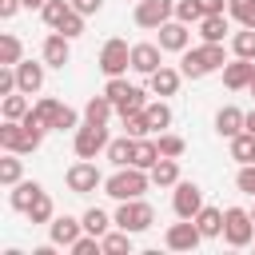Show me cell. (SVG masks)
<instances>
[{"instance_id":"4dcf8cb0","label":"cell","mask_w":255,"mask_h":255,"mask_svg":"<svg viewBox=\"0 0 255 255\" xmlns=\"http://www.w3.org/2000/svg\"><path fill=\"white\" fill-rule=\"evenodd\" d=\"M100 243H104V255H131V231H124V227L108 231Z\"/></svg>"},{"instance_id":"4316f807","label":"cell","mask_w":255,"mask_h":255,"mask_svg":"<svg viewBox=\"0 0 255 255\" xmlns=\"http://www.w3.org/2000/svg\"><path fill=\"white\" fill-rule=\"evenodd\" d=\"M155 159H159V143L155 139H135V155H131V167H143V171H151L155 167Z\"/></svg>"},{"instance_id":"836d02e7","label":"cell","mask_w":255,"mask_h":255,"mask_svg":"<svg viewBox=\"0 0 255 255\" xmlns=\"http://www.w3.org/2000/svg\"><path fill=\"white\" fill-rule=\"evenodd\" d=\"M20 56H24V44H20V36L4 32V36H0V64H20Z\"/></svg>"},{"instance_id":"5b68a950","label":"cell","mask_w":255,"mask_h":255,"mask_svg":"<svg viewBox=\"0 0 255 255\" xmlns=\"http://www.w3.org/2000/svg\"><path fill=\"white\" fill-rule=\"evenodd\" d=\"M112 219H116V227L139 235V231H147V227L155 223V211H151V203H143V199H120V207H116Z\"/></svg>"},{"instance_id":"277c9868","label":"cell","mask_w":255,"mask_h":255,"mask_svg":"<svg viewBox=\"0 0 255 255\" xmlns=\"http://www.w3.org/2000/svg\"><path fill=\"white\" fill-rule=\"evenodd\" d=\"M104 96L116 104V112H120V116H128V112H143V108H147V100H143V88L128 84L124 76H108V88H104Z\"/></svg>"},{"instance_id":"c3c4849f","label":"cell","mask_w":255,"mask_h":255,"mask_svg":"<svg viewBox=\"0 0 255 255\" xmlns=\"http://www.w3.org/2000/svg\"><path fill=\"white\" fill-rule=\"evenodd\" d=\"M72 8H76V12H84V16H96V12L104 8V0H72Z\"/></svg>"},{"instance_id":"603a6c76","label":"cell","mask_w":255,"mask_h":255,"mask_svg":"<svg viewBox=\"0 0 255 255\" xmlns=\"http://www.w3.org/2000/svg\"><path fill=\"white\" fill-rule=\"evenodd\" d=\"M44 187L36 183V179H20V183H12V195H8V203L16 207V211H28L32 203H36V195H40Z\"/></svg>"},{"instance_id":"8fae6325","label":"cell","mask_w":255,"mask_h":255,"mask_svg":"<svg viewBox=\"0 0 255 255\" xmlns=\"http://www.w3.org/2000/svg\"><path fill=\"white\" fill-rule=\"evenodd\" d=\"M64 179H68V187H72L76 195H88V191H96V187L104 183V175H100V167H96L92 159H80V163H72Z\"/></svg>"},{"instance_id":"44dd1931","label":"cell","mask_w":255,"mask_h":255,"mask_svg":"<svg viewBox=\"0 0 255 255\" xmlns=\"http://www.w3.org/2000/svg\"><path fill=\"white\" fill-rule=\"evenodd\" d=\"M104 155H108V163H116V167H131V155H135V135H128V131H124L120 139H112V143H108V151H104Z\"/></svg>"},{"instance_id":"1f68e13d","label":"cell","mask_w":255,"mask_h":255,"mask_svg":"<svg viewBox=\"0 0 255 255\" xmlns=\"http://www.w3.org/2000/svg\"><path fill=\"white\" fill-rule=\"evenodd\" d=\"M68 12H72V0H48V4L40 8V16H44V24H48L52 32H56V28L64 24V16H68Z\"/></svg>"},{"instance_id":"52a82bcc","label":"cell","mask_w":255,"mask_h":255,"mask_svg":"<svg viewBox=\"0 0 255 255\" xmlns=\"http://www.w3.org/2000/svg\"><path fill=\"white\" fill-rule=\"evenodd\" d=\"M108 128L104 124H84V128H76V139H72V147H76V155L80 159H96L100 151H108Z\"/></svg>"},{"instance_id":"83f0119b","label":"cell","mask_w":255,"mask_h":255,"mask_svg":"<svg viewBox=\"0 0 255 255\" xmlns=\"http://www.w3.org/2000/svg\"><path fill=\"white\" fill-rule=\"evenodd\" d=\"M0 112H4V120H24V116L32 112V104H28V92H12V96H4Z\"/></svg>"},{"instance_id":"6da1fadb","label":"cell","mask_w":255,"mask_h":255,"mask_svg":"<svg viewBox=\"0 0 255 255\" xmlns=\"http://www.w3.org/2000/svg\"><path fill=\"white\" fill-rule=\"evenodd\" d=\"M223 64H227L223 44H207V40H203L199 48L179 52V72L191 76V80H203V76H211V72H223Z\"/></svg>"},{"instance_id":"7dc6e473","label":"cell","mask_w":255,"mask_h":255,"mask_svg":"<svg viewBox=\"0 0 255 255\" xmlns=\"http://www.w3.org/2000/svg\"><path fill=\"white\" fill-rule=\"evenodd\" d=\"M199 8H203V16H223L227 0H199Z\"/></svg>"},{"instance_id":"d590c367","label":"cell","mask_w":255,"mask_h":255,"mask_svg":"<svg viewBox=\"0 0 255 255\" xmlns=\"http://www.w3.org/2000/svg\"><path fill=\"white\" fill-rule=\"evenodd\" d=\"M227 16H235L243 28H255V0H227Z\"/></svg>"},{"instance_id":"ab89813d","label":"cell","mask_w":255,"mask_h":255,"mask_svg":"<svg viewBox=\"0 0 255 255\" xmlns=\"http://www.w3.org/2000/svg\"><path fill=\"white\" fill-rule=\"evenodd\" d=\"M155 143H159V155H167V159H179V155L187 151V143H183L179 135H171V131H159Z\"/></svg>"},{"instance_id":"816d5d0a","label":"cell","mask_w":255,"mask_h":255,"mask_svg":"<svg viewBox=\"0 0 255 255\" xmlns=\"http://www.w3.org/2000/svg\"><path fill=\"white\" fill-rule=\"evenodd\" d=\"M48 0H24V8H44Z\"/></svg>"},{"instance_id":"f5cc1de1","label":"cell","mask_w":255,"mask_h":255,"mask_svg":"<svg viewBox=\"0 0 255 255\" xmlns=\"http://www.w3.org/2000/svg\"><path fill=\"white\" fill-rule=\"evenodd\" d=\"M251 96H255V76H251Z\"/></svg>"},{"instance_id":"7a4b0ae2","label":"cell","mask_w":255,"mask_h":255,"mask_svg":"<svg viewBox=\"0 0 255 255\" xmlns=\"http://www.w3.org/2000/svg\"><path fill=\"white\" fill-rule=\"evenodd\" d=\"M147 183H151V171H143V167H116V175L104 179V191L120 203V199H139L147 191Z\"/></svg>"},{"instance_id":"2e32d148","label":"cell","mask_w":255,"mask_h":255,"mask_svg":"<svg viewBox=\"0 0 255 255\" xmlns=\"http://www.w3.org/2000/svg\"><path fill=\"white\" fill-rule=\"evenodd\" d=\"M72 60V40L64 36V32H52L48 40H44V64L48 68H64Z\"/></svg>"},{"instance_id":"bcb514c9","label":"cell","mask_w":255,"mask_h":255,"mask_svg":"<svg viewBox=\"0 0 255 255\" xmlns=\"http://www.w3.org/2000/svg\"><path fill=\"white\" fill-rule=\"evenodd\" d=\"M72 128H80V116L64 104V108H60V116H56V131H72Z\"/></svg>"},{"instance_id":"9a60e30c","label":"cell","mask_w":255,"mask_h":255,"mask_svg":"<svg viewBox=\"0 0 255 255\" xmlns=\"http://www.w3.org/2000/svg\"><path fill=\"white\" fill-rule=\"evenodd\" d=\"M251 76H255V64H251V60H243V56H235L231 64H223V84H227L231 92L251 88Z\"/></svg>"},{"instance_id":"ee69618b","label":"cell","mask_w":255,"mask_h":255,"mask_svg":"<svg viewBox=\"0 0 255 255\" xmlns=\"http://www.w3.org/2000/svg\"><path fill=\"white\" fill-rule=\"evenodd\" d=\"M100 251H104V243H100V235H92V231L72 243V255H100Z\"/></svg>"},{"instance_id":"30bf717a","label":"cell","mask_w":255,"mask_h":255,"mask_svg":"<svg viewBox=\"0 0 255 255\" xmlns=\"http://www.w3.org/2000/svg\"><path fill=\"white\" fill-rule=\"evenodd\" d=\"M175 16V0H135V24L139 28H159Z\"/></svg>"},{"instance_id":"d4e9b609","label":"cell","mask_w":255,"mask_h":255,"mask_svg":"<svg viewBox=\"0 0 255 255\" xmlns=\"http://www.w3.org/2000/svg\"><path fill=\"white\" fill-rule=\"evenodd\" d=\"M151 183H155V187H175V183H179V163L167 159V155H159L155 167H151Z\"/></svg>"},{"instance_id":"8d00e7d4","label":"cell","mask_w":255,"mask_h":255,"mask_svg":"<svg viewBox=\"0 0 255 255\" xmlns=\"http://www.w3.org/2000/svg\"><path fill=\"white\" fill-rule=\"evenodd\" d=\"M20 171H24V167H20V155H16V151H8V155L0 159V183H4V187L20 183Z\"/></svg>"},{"instance_id":"ffe728a7","label":"cell","mask_w":255,"mask_h":255,"mask_svg":"<svg viewBox=\"0 0 255 255\" xmlns=\"http://www.w3.org/2000/svg\"><path fill=\"white\" fill-rule=\"evenodd\" d=\"M243 124H247V112H239V108H231V104L215 112V131H219V135H227V139H231V135H239V131H243Z\"/></svg>"},{"instance_id":"681fc988","label":"cell","mask_w":255,"mask_h":255,"mask_svg":"<svg viewBox=\"0 0 255 255\" xmlns=\"http://www.w3.org/2000/svg\"><path fill=\"white\" fill-rule=\"evenodd\" d=\"M20 4H24V0H0V20H12V16L20 12Z\"/></svg>"},{"instance_id":"f546056e","label":"cell","mask_w":255,"mask_h":255,"mask_svg":"<svg viewBox=\"0 0 255 255\" xmlns=\"http://www.w3.org/2000/svg\"><path fill=\"white\" fill-rule=\"evenodd\" d=\"M231 159H239V163H255V135H251V131L231 135Z\"/></svg>"},{"instance_id":"cb8c5ba5","label":"cell","mask_w":255,"mask_h":255,"mask_svg":"<svg viewBox=\"0 0 255 255\" xmlns=\"http://www.w3.org/2000/svg\"><path fill=\"white\" fill-rule=\"evenodd\" d=\"M227 32H231L227 12H223V16H203V20H199V36H203L207 44H223V40H227Z\"/></svg>"},{"instance_id":"8992f818","label":"cell","mask_w":255,"mask_h":255,"mask_svg":"<svg viewBox=\"0 0 255 255\" xmlns=\"http://www.w3.org/2000/svg\"><path fill=\"white\" fill-rule=\"evenodd\" d=\"M223 239H227V247H247V243L255 239V219H251V211L227 207V211H223Z\"/></svg>"},{"instance_id":"4fadbf2b","label":"cell","mask_w":255,"mask_h":255,"mask_svg":"<svg viewBox=\"0 0 255 255\" xmlns=\"http://www.w3.org/2000/svg\"><path fill=\"white\" fill-rule=\"evenodd\" d=\"M80 231H84V219H72V215H52V223H48V235L56 247H72L80 239Z\"/></svg>"},{"instance_id":"9c48e42d","label":"cell","mask_w":255,"mask_h":255,"mask_svg":"<svg viewBox=\"0 0 255 255\" xmlns=\"http://www.w3.org/2000/svg\"><path fill=\"white\" fill-rule=\"evenodd\" d=\"M199 239H203V231H199L195 219H179V223H171V227L163 231V243H167L171 251H195Z\"/></svg>"},{"instance_id":"7402d4cb","label":"cell","mask_w":255,"mask_h":255,"mask_svg":"<svg viewBox=\"0 0 255 255\" xmlns=\"http://www.w3.org/2000/svg\"><path fill=\"white\" fill-rule=\"evenodd\" d=\"M179 76L183 72H175V68H167V64H159L147 80H151V92L155 96H175V88H179Z\"/></svg>"},{"instance_id":"7c38bea8","label":"cell","mask_w":255,"mask_h":255,"mask_svg":"<svg viewBox=\"0 0 255 255\" xmlns=\"http://www.w3.org/2000/svg\"><path fill=\"white\" fill-rule=\"evenodd\" d=\"M171 207H175V215L179 219H195L199 215V207H203V191H199V183H175V191H171Z\"/></svg>"},{"instance_id":"5bb4252c","label":"cell","mask_w":255,"mask_h":255,"mask_svg":"<svg viewBox=\"0 0 255 255\" xmlns=\"http://www.w3.org/2000/svg\"><path fill=\"white\" fill-rule=\"evenodd\" d=\"M187 44H191V32H187L183 20L159 24V48H163V52H187Z\"/></svg>"},{"instance_id":"ba28073f","label":"cell","mask_w":255,"mask_h":255,"mask_svg":"<svg viewBox=\"0 0 255 255\" xmlns=\"http://www.w3.org/2000/svg\"><path fill=\"white\" fill-rule=\"evenodd\" d=\"M100 68H104V76H124L128 68H131V48H128V40H108L104 48H100Z\"/></svg>"},{"instance_id":"3957f363","label":"cell","mask_w":255,"mask_h":255,"mask_svg":"<svg viewBox=\"0 0 255 255\" xmlns=\"http://www.w3.org/2000/svg\"><path fill=\"white\" fill-rule=\"evenodd\" d=\"M40 143H44V128H32L24 120H4L0 124V147L4 151L24 155V151H36Z\"/></svg>"},{"instance_id":"ac0fdd59","label":"cell","mask_w":255,"mask_h":255,"mask_svg":"<svg viewBox=\"0 0 255 255\" xmlns=\"http://www.w3.org/2000/svg\"><path fill=\"white\" fill-rule=\"evenodd\" d=\"M44 68H48V64H32V60H20V64H16V80H20V92H28V96H32V92H40V88H44Z\"/></svg>"},{"instance_id":"b9f144b4","label":"cell","mask_w":255,"mask_h":255,"mask_svg":"<svg viewBox=\"0 0 255 255\" xmlns=\"http://www.w3.org/2000/svg\"><path fill=\"white\" fill-rule=\"evenodd\" d=\"M120 120H124V131H128V135H135V139L151 131V128H147V116H143V112H128V116H120Z\"/></svg>"},{"instance_id":"f35d334b","label":"cell","mask_w":255,"mask_h":255,"mask_svg":"<svg viewBox=\"0 0 255 255\" xmlns=\"http://www.w3.org/2000/svg\"><path fill=\"white\" fill-rule=\"evenodd\" d=\"M231 48H235V56H243V60H255V28H243V32H235V36H231Z\"/></svg>"},{"instance_id":"f907efd6","label":"cell","mask_w":255,"mask_h":255,"mask_svg":"<svg viewBox=\"0 0 255 255\" xmlns=\"http://www.w3.org/2000/svg\"><path fill=\"white\" fill-rule=\"evenodd\" d=\"M243 131H251V135H255V108L247 112V124H243Z\"/></svg>"},{"instance_id":"f6af8a7d","label":"cell","mask_w":255,"mask_h":255,"mask_svg":"<svg viewBox=\"0 0 255 255\" xmlns=\"http://www.w3.org/2000/svg\"><path fill=\"white\" fill-rule=\"evenodd\" d=\"M235 183H239V191H243V195H251V199H255V163H243Z\"/></svg>"},{"instance_id":"d6a6232c","label":"cell","mask_w":255,"mask_h":255,"mask_svg":"<svg viewBox=\"0 0 255 255\" xmlns=\"http://www.w3.org/2000/svg\"><path fill=\"white\" fill-rule=\"evenodd\" d=\"M143 116H147V128H151V131H163V128H171V108H167L163 100L147 104V108H143Z\"/></svg>"},{"instance_id":"7bdbcfd3","label":"cell","mask_w":255,"mask_h":255,"mask_svg":"<svg viewBox=\"0 0 255 255\" xmlns=\"http://www.w3.org/2000/svg\"><path fill=\"white\" fill-rule=\"evenodd\" d=\"M56 32H64L68 40H76V36H84V12H76V8H72V12L64 16V24H60Z\"/></svg>"},{"instance_id":"d6986e66","label":"cell","mask_w":255,"mask_h":255,"mask_svg":"<svg viewBox=\"0 0 255 255\" xmlns=\"http://www.w3.org/2000/svg\"><path fill=\"white\" fill-rule=\"evenodd\" d=\"M60 108L64 104H56V100H40V104H32V112L24 116V124H32V128H56V116H60Z\"/></svg>"},{"instance_id":"e575fe53","label":"cell","mask_w":255,"mask_h":255,"mask_svg":"<svg viewBox=\"0 0 255 255\" xmlns=\"http://www.w3.org/2000/svg\"><path fill=\"white\" fill-rule=\"evenodd\" d=\"M112 223H116V219H108L100 207H88V211H84V231H92V235H100V239L108 235V227H112Z\"/></svg>"},{"instance_id":"db71d44e","label":"cell","mask_w":255,"mask_h":255,"mask_svg":"<svg viewBox=\"0 0 255 255\" xmlns=\"http://www.w3.org/2000/svg\"><path fill=\"white\" fill-rule=\"evenodd\" d=\"M251 219H255V207H251Z\"/></svg>"},{"instance_id":"e0dca14e","label":"cell","mask_w":255,"mask_h":255,"mask_svg":"<svg viewBox=\"0 0 255 255\" xmlns=\"http://www.w3.org/2000/svg\"><path fill=\"white\" fill-rule=\"evenodd\" d=\"M159 52H163L159 44H131V68H135V72H143V76H151V72L163 64V60H159Z\"/></svg>"},{"instance_id":"60d3db41","label":"cell","mask_w":255,"mask_h":255,"mask_svg":"<svg viewBox=\"0 0 255 255\" xmlns=\"http://www.w3.org/2000/svg\"><path fill=\"white\" fill-rule=\"evenodd\" d=\"M175 20H183V24H199V20H203L199 0H175Z\"/></svg>"},{"instance_id":"74e56055","label":"cell","mask_w":255,"mask_h":255,"mask_svg":"<svg viewBox=\"0 0 255 255\" xmlns=\"http://www.w3.org/2000/svg\"><path fill=\"white\" fill-rule=\"evenodd\" d=\"M24 215H28V223H52V199H48V191H40L36 203H32Z\"/></svg>"},{"instance_id":"484cf974","label":"cell","mask_w":255,"mask_h":255,"mask_svg":"<svg viewBox=\"0 0 255 255\" xmlns=\"http://www.w3.org/2000/svg\"><path fill=\"white\" fill-rule=\"evenodd\" d=\"M195 223H199V231H203V239H215V235H223V211L219 207H199V215H195Z\"/></svg>"},{"instance_id":"f1b7e54d","label":"cell","mask_w":255,"mask_h":255,"mask_svg":"<svg viewBox=\"0 0 255 255\" xmlns=\"http://www.w3.org/2000/svg\"><path fill=\"white\" fill-rule=\"evenodd\" d=\"M112 112H116V104H112L108 96H92L88 108H84V120H88V124H108Z\"/></svg>"}]
</instances>
